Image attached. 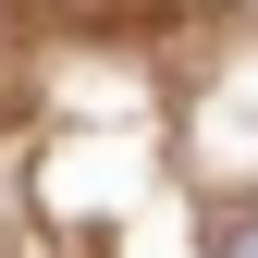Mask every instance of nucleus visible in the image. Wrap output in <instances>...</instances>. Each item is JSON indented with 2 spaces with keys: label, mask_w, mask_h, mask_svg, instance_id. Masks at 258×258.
<instances>
[{
  "label": "nucleus",
  "mask_w": 258,
  "mask_h": 258,
  "mask_svg": "<svg viewBox=\"0 0 258 258\" xmlns=\"http://www.w3.org/2000/svg\"><path fill=\"white\" fill-rule=\"evenodd\" d=\"M221 258H258V221H234V234H221Z\"/></svg>",
  "instance_id": "1"
}]
</instances>
